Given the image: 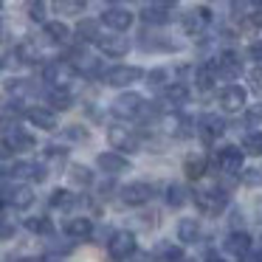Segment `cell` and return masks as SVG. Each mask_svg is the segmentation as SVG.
<instances>
[{"label":"cell","mask_w":262,"mask_h":262,"mask_svg":"<svg viewBox=\"0 0 262 262\" xmlns=\"http://www.w3.org/2000/svg\"><path fill=\"white\" fill-rule=\"evenodd\" d=\"M110 110H113V116H119V119H141L144 113H147V102H144L141 93H119V96L113 99V104H110Z\"/></svg>","instance_id":"1"},{"label":"cell","mask_w":262,"mask_h":262,"mask_svg":"<svg viewBox=\"0 0 262 262\" xmlns=\"http://www.w3.org/2000/svg\"><path fill=\"white\" fill-rule=\"evenodd\" d=\"M42 79L51 88H71L76 79V68L71 59H54V62H48L42 68Z\"/></svg>","instance_id":"2"},{"label":"cell","mask_w":262,"mask_h":262,"mask_svg":"<svg viewBox=\"0 0 262 262\" xmlns=\"http://www.w3.org/2000/svg\"><path fill=\"white\" fill-rule=\"evenodd\" d=\"M12 149L14 152H29V149H34V136L26 133L23 127L6 121V130H3V158H9Z\"/></svg>","instance_id":"3"},{"label":"cell","mask_w":262,"mask_h":262,"mask_svg":"<svg viewBox=\"0 0 262 262\" xmlns=\"http://www.w3.org/2000/svg\"><path fill=\"white\" fill-rule=\"evenodd\" d=\"M107 141L113 144V149H121V152H138V147H141L138 130L136 127H127V124H113L110 127Z\"/></svg>","instance_id":"4"},{"label":"cell","mask_w":262,"mask_h":262,"mask_svg":"<svg viewBox=\"0 0 262 262\" xmlns=\"http://www.w3.org/2000/svg\"><path fill=\"white\" fill-rule=\"evenodd\" d=\"M194 206H198L203 214H220L228 206V194L223 189L211 186V189H198L194 192Z\"/></svg>","instance_id":"5"},{"label":"cell","mask_w":262,"mask_h":262,"mask_svg":"<svg viewBox=\"0 0 262 262\" xmlns=\"http://www.w3.org/2000/svg\"><path fill=\"white\" fill-rule=\"evenodd\" d=\"M102 79L107 82L110 88H127L133 85V82L144 79V71L136 68V65H113L110 71H104Z\"/></svg>","instance_id":"6"},{"label":"cell","mask_w":262,"mask_h":262,"mask_svg":"<svg viewBox=\"0 0 262 262\" xmlns=\"http://www.w3.org/2000/svg\"><path fill=\"white\" fill-rule=\"evenodd\" d=\"M209 23H211V12L206 6H194V9H189V12L181 14V29L192 37L203 34V31L209 29Z\"/></svg>","instance_id":"7"},{"label":"cell","mask_w":262,"mask_h":262,"mask_svg":"<svg viewBox=\"0 0 262 262\" xmlns=\"http://www.w3.org/2000/svg\"><path fill=\"white\" fill-rule=\"evenodd\" d=\"M3 198H6V206H14V209H29L34 203V189L26 186V183H9V178L3 181Z\"/></svg>","instance_id":"8"},{"label":"cell","mask_w":262,"mask_h":262,"mask_svg":"<svg viewBox=\"0 0 262 262\" xmlns=\"http://www.w3.org/2000/svg\"><path fill=\"white\" fill-rule=\"evenodd\" d=\"M107 251L113 259L124 262L130 259V256H136V237H133L130 231H116L113 237L107 239Z\"/></svg>","instance_id":"9"},{"label":"cell","mask_w":262,"mask_h":262,"mask_svg":"<svg viewBox=\"0 0 262 262\" xmlns=\"http://www.w3.org/2000/svg\"><path fill=\"white\" fill-rule=\"evenodd\" d=\"M96 46L102 48V54H104V57H113V59L127 57V51H130V40L124 37V31L102 34V37H99V42H96Z\"/></svg>","instance_id":"10"},{"label":"cell","mask_w":262,"mask_h":262,"mask_svg":"<svg viewBox=\"0 0 262 262\" xmlns=\"http://www.w3.org/2000/svg\"><path fill=\"white\" fill-rule=\"evenodd\" d=\"M214 68H217V74H220L223 79H237V76L243 74V59H239V54H237V51L226 48V51L217 54Z\"/></svg>","instance_id":"11"},{"label":"cell","mask_w":262,"mask_h":262,"mask_svg":"<svg viewBox=\"0 0 262 262\" xmlns=\"http://www.w3.org/2000/svg\"><path fill=\"white\" fill-rule=\"evenodd\" d=\"M245 99H248V93L239 85H226L217 93V102H220V107L226 110V113H239V110L245 107Z\"/></svg>","instance_id":"12"},{"label":"cell","mask_w":262,"mask_h":262,"mask_svg":"<svg viewBox=\"0 0 262 262\" xmlns=\"http://www.w3.org/2000/svg\"><path fill=\"white\" fill-rule=\"evenodd\" d=\"M214 161L223 175H239L243 172V149L239 147H223Z\"/></svg>","instance_id":"13"},{"label":"cell","mask_w":262,"mask_h":262,"mask_svg":"<svg viewBox=\"0 0 262 262\" xmlns=\"http://www.w3.org/2000/svg\"><path fill=\"white\" fill-rule=\"evenodd\" d=\"M161 127H164V133L172 138H189L194 133L192 119H186V116H181V113H166L164 119H161Z\"/></svg>","instance_id":"14"},{"label":"cell","mask_w":262,"mask_h":262,"mask_svg":"<svg viewBox=\"0 0 262 262\" xmlns=\"http://www.w3.org/2000/svg\"><path fill=\"white\" fill-rule=\"evenodd\" d=\"M133 20H136V14H133L130 9H121V6H110L107 12L102 14V23L107 26L110 31H127L133 26Z\"/></svg>","instance_id":"15"},{"label":"cell","mask_w":262,"mask_h":262,"mask_svg":"<svg viewBox=\"0 0 262 262\" xmlns=\"http://www.w3.org/2000/svg\"><path fill=\"white\" fill-rule=\"evenodd\" d=\"M121 200H124L127 206H144L152 200V186L149 183H127L124 189H121Z\"/></svg>","instance_id":"16"},{"label":"cell","mask_w":262,"mask_h":262,"mask_svg":"<svg viewBox=\"0 0 262 262\" xmlns=\"http://www.w3.org/2000/svg\"><path fill=\"white\" fill-rule=\"evenodd\" d=\"M189 102V88L183 82H172V85L164 88V96H161V104L169 110H178Z\"/></svg>","instance_id":"17"},{"label":"cell","mask_w":262,"mask_h":262,"mask_svg":"<svg viewBox=\"0 0 262 262\" xmlns=\"http://www.w3.org/2000/svg\"><path fill=\"white\" fill-rule=\"evenodd\" d=\"M198 133L206 141H214V138H220L223 133H226V121L217 113H206V116H200V121H198Z\"/></svg>","instance_id":"18"},{"label":"cell","mask_w":262,"mask_h":262,"mask_svg":"<svg viewBox=\"0 0 262 262\" xmlns=\"http://www.w3.org/2000/svg\"><path fill=\"white\" fill-rule=\"evenodd\" d=\"M26 119L31 121L34 127H40V130H57V124H59V119H57V113H54V107H31V110H26Z\"/></svg>","instance_id":"19"},{"label":"cell","mask_w":262,"mask_h":262,"mask_svg":"<svg viewBox=\"0 0 262 262\" xmlns=\"http://www.w3.org/2000/svg\"><path fill=\"white\" fill-rule=\"evenodd\" d=\"M96 166L102 172H107V175H121V172H130L127 158H124V155H119V152H99Z\"/></svg>","instance_id":"20"},{"label":"cell","mask_w":262,"mask_h":262,"mask_svg":"<svg viewBox=\"0 0 262 262\" xmlns=\"http://www.w3.org/2000/svg\"><path fill=\"white\" fill-rule=\"evenodd\" d=\"M226 251L231 256H239V259H245V256H248V251H251V237L245 231H237V228H234L231 234H228L226 237Z\"/></svg>","instance_id":"21"},{"label":"cell","mask_w":262,"mask_h":262,"mask_svg":"<svg viewBox=\"0 0 262 262\" xmlns=\"http://www.w3.org/2000/svg\"><path fill=\"white\" fill-rule=\"evenodd\" d=\"M217 68H214V62H203V65H198V68H194V88H198V91H211V88L217 85Z\"/></svg>","instance_id":"22"},{"label":"cell","mask_w":262,"mask_h":262,"mask_svg":"<svg viewBox=\"0 0 262 262\" xmlns=\"http://www.w3.org/2000/svg\"><path fill=\"white\" fill-rule=\"evenodd\" d=\"M65 231H68V237H74V239H88L93 234V223H91V217H71L68 223H65Z\"/></svg>","instance_id":"23"},{"label":"cell","mask_w":262,"mask_h":262,"mask_svg":"<svg viewBox=\"0 0 262 262\" xmlns=\"http://www.w3.org/2000/svg\"><path fill=\"white\" fill-rule=\"evenodd\" d=\"M99 26H102V20H93V17L79 20V26H76V40L79 42H99V37H102Z\"/></svg>","instance_id":"24"},{"label":"cell","mask_w":262,"mask_h":262,"mask_svg":"<svg viewBox=\"0 0 262 262\" xmlns=\"http://www.w3.org/2000/svg\"><path fill=\"white\" fill-rule=\"evenodd\" d=\"M206 155L203 152H192L183 158V172H186V178H192V181H198V178L206 175Z\"/></svg>","instance_id":"25"},{"label":"cell","mask_w":262,"mask_h":262,"mask_svg":"<svg viewBox=\"0 0 262 262\" xmlns=\"http://www.w3.org/2000/svg\"><path fill=\"white\" fill-rule=\"evenodd\" d=\"M141 20L149 26V29H155V26H166L169 23V12H166L164 6H152V3H147V6L141 9Z\"/></svg>","instance_id":"26"},{"label":"cell","mask_w":262,"mask_h":262,"mask_svg":"<svg viewBox=\"0 0 262 262\" xmlns=\"http://www.w3.org/2000/svg\"><path fill=\"white\" fill-rule=\"evenodd\" d=\"M138 46H141L144 51H172V48H175V42L164 40V37L152 34V31H144V34L138 37Z\"/></svg>","instance_id":"27"},{"label":"cell","mask_w":262,"mask_h":262,"mask_svg":"<svg viewBox=\"0 0 262 262\" xmlns=\"http://www.w3.org/2000/svg\"><path fill=\"white\" fill-rule=\"evenodd\" d=\"M198 237H200L198 220H194V217H183V220L178 223V239L189 245V243H198Z\"/></svg>","instance_id":"28"},{"label":"cell","mask_w":262,"mask_h":262,"mask_svg":"<svg viewBox=\"0 0 262 262\" xmlns=\"http://www.w3.org/2000/svg\"><path fill=\"white\" fill-rule=\"evenodd\" d=\"M186 203H189L186 186H181V183H169V186H166V206H169V209H183Z\"/></svg>","instance_id":"29"},{"label":"cell","mask_w":262,"mask_h":262,"mask_svg":"<svg viewBox=\"0 0 262 262\" xmlns=\"http://www.w3.org/2000/svg\"><path fill=\"white\" fill-rule=\"evenodd\" d=\"M51 6L57 14H65V17H74V14H82L88 6V0H51Z\"/></svg>","instance_id":"30"},{"label":"cell","mask_w":262,"mask_h":262,"mask_svg":"<svg viewBox=\"0 0 262 262\" xmlns=\"http://www.w3.org/2000/svg\"><path fill=\"white\" fill-rule=\"evenodd\" d=\"M46 26V37L51 42H59V46H65V42L71 40V29L65 23H59V20H51V23H42Z\"/></svg>","instance_id":"31"},{"label":"cell","mask_w":262,"mask_h":262,"mask_svg":"<svg viewBox=\"0 0 262 262\" xmlns=\"http://www.w3.org/2000/svg\"><path fill=\"white\" fill-rule=\"evenodd\" d=\"M48 104H51L54 110H71L74 107V96L68 93V88H51V93H48Z\"/></svg>","instance_id":"32"},{"label":"cell","mask_w":262,"mask_h":262,"mask_svg":"<svg viewBox=\"0 0 262 262\" xmlns=\"http://www.w3.org/2000/svg\"><path fill=\"white\" fill-rule=\"evenodd\" d=\"M68 181L74 183L76 189H85V186H91V183H93V172L88 169V166L74 164V166L68 169Z\"/></svg>","instance_id":"33"},{"label":"cell","mask_w":262,"mask_h":262,"mask_svg":"<svg viewBox=\"0 0 262 262\" xmlns=\"http://www.w3.org/2000/svg\"><path fill=\"white\" fill-rule=\"evenodd\" d=\"M76 203H79V198L71 194L68 189H54L51 192V206L54 209H74Z\"/></svg>","instance_id":"34"},{"label":"cell","mask_w":262,"mask_h":262,"mask_svg":"<svg viewBox=\"0 0 262 262\" xmlns=\"http://www.w3.org/2000/svg\"><path fill=\"white\" fill-rule=\"evenodd\" d=\"M26 228H29L31 234H40V237H51L54 234V223L48 220V217H29V220H26Z\"/></svg>","instance_id":"35"},{"label":"cell","mask_w":262,"mask_h":262,"mask_svg":"<svg viewBox=\"0 0 262 262\" xmlns=\"http://www.w3.org/2000/svg\"><path fill=\"white\" fill-rule=\"evenodd\" d=\"M147 85H152V88H166V85H172V71H166V68H152L147 74Z\"/></svg>","instance_id":"36"},{"label":"cell","mask_w":262,"mask_h":262,"mask_svg":"<svg viewBox=\"0 0 262 262\" xmlns=\"http://www.w3.org/2000/svg\"><path fill=\"white\" fill-rule=\"evenodd\" d=\"M26 12H29L31 23H46V0H29Z\"/></svg>","instance_id":"37"},{"label":"cell","mask_w":262,"mask_h":262,"mask_svg":"<svg viewBox=\"0 0 262 262\" xmlns=\"http://www.w3.org/2000/svg\"><path fill=\"white\" fill-rule=\"evenodd\" d=\"M243 149L251 155H262V133H248L243 138Z\"/></svg>","instance_id":"38"},{"label":"cell","mask_w":262,"mask_h":262,"mask_svg":"<svg viewBox=\"0 0 262 262\" xmlns=\"http://www.w3.org/2000/svg\"><path fill=\"white\" fill-rule=\"evenodd\" d=\"M228 12L231 17H245L251 14V0H228Z\"/></svg>","instance_id":"39"},{"label":"cell","mask_w":262,"mask_h":262,"mask_svg":"<svg viewBox=\"0 0 262 262\" xmlns=\"http://www.w3.org/2000/svg\"><path fill=\"white\" fill-rule=\"evenodd\" d=\"M245 121H248L251 127H259L262 124V102L248 104V107H245Z\"/></svg>","instance_id":"40"},{"label":"cell","mask_w":262,"mask_h":262,"mask_svg":"<svg viewBox=\"0 0 262 262\" xmlns=\"http://www.w3.org/2000/svg\"><path fill=\"white\" fill-rule=\"evenodd\" d=\"M65 136L71 138V141H91V133L85 130V127H79V124H71V127H65Z\"/></svg>","instance_id":"41"},{"label":"cell","mask_w":262,"mask_h":262,"mask_svg":"<svg viewBox=\"0 0 262 262\" xmlns=\"http://www.w3.org/2000/svg\"><path fill=\"white\" fill-rule=\"evenodd\" d=\"M12 172H14V178H34V164H29V161H14Z\"/></svg>","instance_id":"42"},{"label":"cell","mask_w":262,"mask_h":262,"mask_svg":"<svg viewBox=\"0 0 262 262\" xmlns=\"http://www.w3.org/2000/svg\"><path fill=\"white\" fill-rule=\"evenodd\" d=\"M251 23L254 26H262V0H251Z\"/></svg>","instance_id":"43"},{"label":"cell","mask_w":262,"mask_h":262,"mask_svg":"<svg viewBox=\"0 0 262 262\" xmlns=\"http://www.w3.org/2000/svg\"><path fill=\"white\" fill-rule=\"evenodd\" d=\"M186 256H183L181 248H164V262H183Z\"/></svg>","instance_id":"44"},{"label":"cell","mask_w":262,"mask_h":262,"mask_svg":"<svg viewBox=\"0 0 262 262\" xmlns=\"http://www.w3.org/2000/svg\"><path fill=\"white\" fill-rule=\"evenodd\" d=\"M248 79H251V85H254L256 91H262V62H256V68L248 74Z\"/></svg>","instance_id":"45"},{"label":"cell","mask_w":262,"mask_h":262,"mask_svg":"<svg viewBox=\"0 0 262 262\" xmlns=\"http://www.w3.org/2000/svg\"><path fill=\"white\" fill-rule=\"evenodd\" d=\"M248 57L254 59V62H262V40H254L248 46Z\"/></svg>","instance_id":"46"},{"label":"cell","mask_w":262,"mask_h":262,"mask_svg":"<svg viewBox=\"0 0 262 262\" xmlns=\"http://www.w3.org/2000/svg\"><path fill=\"white\" fill-rule=\"evenodd\" d=\"M245 183H251V186L262 183V172L259 169H248V172H245Z\"/></svg>","instance_id":"47"},{"label":"cell","mask_w":262,"mask_h":262,"mask_svg":"<svg viewBox=\"0 0 262 262\" xmlns=\"http://www.w3.org/2000/svg\"><path fill=\"white\" fill-rule=\"evenodd\" d=\"M48 178V169L42 164H34V178H31V181H37V183H42Z\"/></svg>","instance_id":"48"},{"label":"cell","mask_w":262,"mask_h":262,"mask_svg":"<svg viewBox=\"0 0 262 262\" xmlns=\"http://www.w3.org/2000/svg\"><path fill=\"white\" fill-rule=\"evenodd\" d=\"M147 3H152V6H164V9H169V6H178L181 0H147Z\"/></svg>","instance_id":"49"},{"label":"cell","mask_w":262,"mask_h":262,"mask_svg":"<svg viewBox=\"0 0 262 262\" xmlns=\"http://www.w3.org/2000/svg\"><path fill=\"white\" fill-rule=\"evenodd\" d=\"M48 155H51V158H65V149L57 147V144H51V147H48Z\"/></svg>","instance_id":"50"},{"label":"cell","mask_w":262,"mask_h":262,"mask_svg":"<svg viewBox=\"0 0 262 262\" xmlns=\"http://www.w3.org/2000/svg\"><path fill=\"white\" fill-rule=\"evenodd\" d=\"M231 226H234V228L243 226V211H234V214H231Z\"/></svg>","instance_id":"51"},{"label":"cell","mask_w":262,"mask_h":262,"mask_svg":"<svg viewBox=\"0 0 262 262\" xmlns=\"http://www.w3.org/2000/svg\"><path fill=\"white\" fill-rule=\"evenodd\" d=\"M12 231H14V228L9 226V223H6V217H3V239H9V237H12Z\"/></svg>","instance_id":"52"},{"label":"cell","mask_w":262,"mask_h":262,"mask_svg":"<svg viewBox=\"0 0 262 262\" xmlns=\"http://www.w3.org/2000/svg\"><path fill=\"white\" fill-rule=\"evenodd\" d=\"M206 262H226V259H223V256H209Z\"/></svg>","instance_id":"53"},{"label":"cell","mask_w":262,"mask_h":262,"mask_svg":"<svg viewBox=\"0 0 262 262\" xmlns=\"http://www.w3.org/2000/svg\"><path fill=\"white\" fill-rule=\"evenodd\" d=\"M42 262H59V259H54V256H48V259H42Z\"/></svg>","instance_id":"54"},{"label":"cell","mask_w":262,"mask_h":262,"mask_svg":"<svg viewBox=\"0 0 262 262\" xmlns=\"http://www.w3.org/2000/svg\"><path fill=\"white\" fill-rule=\"evenodd\" d=\"M110 3H121V0H110Z\"/></svg>","instance_id":"55"},{"label":"cell","mask_w":262,"mask_h":262,"mask_svg":"<svg viewBox=\"0 0 262 262\" xmlns=\"http://www.w3.org/2000/svg\"><path fill=\"white\" fill-rule=\"evenodd\" d=\"M183 262H194V259H183Z\"/></svg>","instance_id":"56"}]
</instances>
